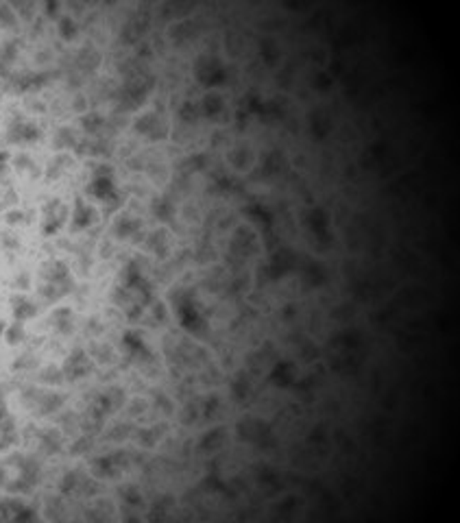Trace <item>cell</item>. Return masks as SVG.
<instances>
[{
    "instance_id": "28",
    "label": "cell",
    "mask_w": 460,
    "mask_h": 523,
    "mask_svg": "<svg viewBox=\"0 0 460 523\" xmlns=\"http://www.w3.org/2000/svg\"><path fill=\"white\" fill-rule=\"evenodd\" d=\"M3 330H7V327H5V323H3V321H0V334H5Z\"/></svg>"
},
{
    "instance_id": "27",
    "label": "cell",
    "mask_w": 460,
    "mask_h": 523,
    "mask_svg": "<svg viewBox=\"0 0 460 523\" xmlns=\"http://www.w3.org/2000/svg\"><path fill=\"white\" fill-rule=\"evenodd\" d=\"M7 159H9V155L5 151H0V174H3L5 168H7Z\"/></svg>"
},
{
    "instance_id": "20",
    "label": "cell",
    "mask_w": 460,
    "mask_h": 523,
    "mask_svg": "<svg viewBox=\"0 0 460 523\" xmlns=\"http://www.w3.org/2000/svg\"><path fill=\"white\" fill-rule=\"evenodd\" d=\"M305 279H308L312 286H321V283H325L327 275H325V271H323L319 264H310V266L305 269Z\"/></svg>"
},
{
    "instance_id": "13",
    "label": "cell",
    "mask_w": 460,
    "mask_h": 523,
    "mask_svg": "<svg viewBox=\"0 0 460 523\" xmlns=\"http://www.w3.org/2000/svg\"><path fill=\"white\" fill-rule=\"evenodd\" d=\"M92 223H94V210L81 196H77L74 198V210H72V216H70V227L74 231H81L85 227H90Z\"/></svg>"
},
{
    "instance_id": "17",
    "label": "cell",
    "mask_w": 460,
    "mask_h": 523,
    "mask_svg": "<svg viewBox=\"0 0 460 523\" xmlns=\"http://www.w3.org/2000/svg\"><path fill=\"white\" fill-rule=\"evenodd\" d=\"M153 214L162 220V223H168L172 216H175V206H172V201L170 198H157L155 203H153Z\"/></svg>"
},
{
    "instance_id": "11",
    "label": "cell",
    "mask_w": 460,
    "mask_h": 523,
    "mask_svg": "<svg viewBox=\"0 0 460 523\" xmlns=\"http://www.w3.org/2000/svg\"><path fill=\"white\" fill-rule=\"evenodd\" d=\"M50 79L48 72H33V70H26V72H20L13 77L11 85L16 92H33V90H42L46 85V81Z\"/></svg>"
},
{
    "instance_id": "21",
    "label": "cell",
    "mask_w": 460,
    "mask_h": 523,
    "mask_svg": "<svg viewBox=\"0 0 460 523\" xmlns=\"http://www.w3.org/2000/svg\"><path fill=\"white\" fill-rule=\"evenodd\" d=\"M247 212H249V214H251L253 218H257V220H260V223H262V225H264L267 229H269V227L273 225V216H271V212H269V210H267L264 206H249V208H247Z\"/></svg>"
},
{
    "instance_id": "10",
    "label": "cell",
    "mask_w": 460,
    "mask_h": 523,
    "mask_svg": "<svg viewBox=\"0 0 460 523\" xmlns=\"http://www.w3.org/2000/svg\"><path fill=\"white\" fill-rule=\"evenodd\" d=\"M66 218H68L66 208L62 206L60 201H52L50 206L46 208V212H44L42 234H44V236H52V234H57V231H60V229L64 227Z\"/></svg>"
},
{
    "instance_id": "9",
    "label": "cell",
    "mask_w": 460,
    "mask_h": 523,
    "mask_svg": "<svg viewBox=\"0 0 460 523\" xmlns=\"http://www.w3.org/2000/svg\"><path fill=\"white\" fill-rule=\"evenodd\" d=\"M297 269V257L288 249H279V253L273 255L271 264H269V275L271 279H281L286 275H291Z\"/></svg>"
},
{
    "instance_id": "4",
    "label": "cell",
    "mask_w": 460,
    "mask_h": 523,
    "mask_svg": "<svg viewBox=\"0 0 460 523\" xmlns=\"http://www.w3.org/2000/svg\"><path fill=\"white\" fill-rule=\"evenodd\" d=\"M196 79L198 83H203L206 87H218L225 83L227 72L225 66L218 57H203V60L196 62Z\"/></svg>"
},
{
    "instance_id": "5",
    "label": "cell",
    "mask_w": 460,
    "mask_h": 523,
    "mask_svg": "<svg viewBox=\"0 0 460 523\" xmlns=\"http://www.w3.org/2000/svg\"><path fill=\"white\" fill-rule=\"evenodd\" d=\"M90 371H92V360L85 356L83 349H74V352L66 358L64 366H62L64 377H66V380H70V382L81 380V377H85Z\"/></svg>"
},
{
    "instance_id": "6",
    "label": "cell",
    "mask_w": 460,
    "mask_h": 523,
    "mask_svg": "<svg viewBox=\"0 0 460 523\" xmlns=\"http://www.w3.org/2000/svg\"><path fill=\"white\" fill-rule=\"evenodd\" d=\"M7 137L9 142L13 144H31V142H38L42 137V131L26 118H16L9 129H7Z\"/></svg>"
},
{
    "instance_id": "19",
    "label": "cell",
    "mask_w": 460,
    "mask_h": 523,
    "mask_svg": "<svg viewBox=\"0 0 460 523\" xmlns=\"http://www.w3.org/2000/svg\"><path fill=\"white\" fill-rule=\"evenodd\" d=\"M138 229H140V220H135V218H131V216H123V218L116 223V234H118L120 238H129V236L138 234Z\"/></svg>"
},
{
    "instance_id": "15",
    "label": "cell",
    "mask_w": 460,
    "mask_h": 523,
    "mask_svg": "<svg viewBox=\"0 0 460 523\" xmlns=\"http://www.w3.org/2000/svg\"><path fill=\"white\" fill-rule=\"evenodd\" d=\"M11 308H13V316H16V321H20V323H24L26 318H33V316H35V312H38L35 303H33L31 299H28V297H24V295L13 297Z\"/></svg>"
},
{
    "instance_id": "25",
    "label": "cell",
    "mask_w": 460,
    "mask_h": 523,
    "mask_svg": "<svg viewBox=\"0 0 460 523\" xmlns=\"http://www.w3.org/2000/svg\"><path fill=\"white\" fill-rule=\"evenodd\" d=\"M70 310L68 308H64V310H57L55 312V316H52V323L57 325V327H60L62 332H66L68 330V321H70Z\"/></svg>"
},
{
    "instance_id": "14",
    "label": "cell",
    "mask_w": 460,
    "mask_h": 523,
    "mask_svg": "<svg viewBox=\"0 0 460 523\" xmlns=\"http://www.w3.org/2000/svg\"><path fill=\"white\" fill-rule=\"evenodd\" d=\"M330 218H327V214H325V210L323 208H314L312 212H310V229H312V234L319 238V240H327L330 238Z\"/></svg>"
},
{
    "instance_id": "26",
    "label": "cell",
    "mask_w": 460,
    "mask_h": 523,
    "mask_svg": "<svg viewBox=\"0 0 460 523\" xmlns=\"http://www.w3.org/2000/svg\"><path fill=\"white\" fill-rule=\"evenodd\" d=\"M9 417V412H7V401H5V393L0 390V423H3L5 419Z\"/></svg>"
},
{
    "instance_id": "18",
    "label": "cell",
    "mask_w": 460,
    "mask_h": 523,
    "mask_svg": "<svg viewBox=\"0 0 460 523\" xmlns=\"http://www.w3.org/2000/svg\"><path fill=\"white\" fill-rule=\"evenodd\" d=\"M293 377H295V371H293V366H291L288 362L277 364L275 371H273V380L279 382L277 386H284V388L293 384Z\"/></svg>"
},
{
    "instance_id": "16",
    "label": "cell",
    "mask_w": 460,
    "mask_h": 523,
    "mask_svg": "<svg viewBox=\"0 0 460 523\" xmlns=\"http://www.w3.org/2000/svg\"><path fill=\"white\" fill-rule=\"evenodd\" d=\"M198 107H201V113L208 116V118H216V116L223 113V109H225V101L218 94L210 92L203 101H201Z\"/></svg>"
},
{
    "instance_id": "7",
    "label": "cell",
    "mask_w": 460,
    "mask_h": 523,
    "mask_svg": "<svg viewBox=\"0 0 460 523\" xmlns=\"http://www.w3.org/2000/svg\"><path fill=\"white\" fill-rule=\"evenodd\" d=\"M149 92H151V81H142V79L129 81L120 90V103L125 105V109H133L145 101Z\"/></svg>"
},
{
    "instance_id": "8",
    "label": "cell",
    "mask_w": 460,
    "mask_h": 523,
    "mask_svg": "<svg viewBox=\"0 0 460 523\" xmlns=\"http://www.w3.org/2000/svg\"><path fill=\"white\" fill-rule=\"evenodd\" d=\"M123 347H125V352L131 356V358H135V360H151L153 358V352L149 349V344H147V340L140 336V332H135V330H127L125 334H123Z\"/></svg>"
},
{
    "instance_id": "23",
    "label": "cell",
    "mask_w": 460,
    "mask_h": 523,
    "mask_svg": "<svg viewBox=\"0 0 460 523\" xmlns=\"http://www.w3.org/2000/svg\"><path fill=\"white\" fill-rule=\"evenodd\" d=\"M83 127H85V131H88V133H99L105 127V120L101 118L99 113H90V116H85V118H83Z\"/></svg>"
},
{
    "instance_id": "22",
    "label": "cell",
    "mask_w": 460,
    "mask_h": 523,
    "mask_svg": "<svg viewBox=\"0 0 460 523\" xmlns=\"http://www.w3.org/2000/svg\"><path fill=\"white\" fill-rule=\"evenodd\" d=\"M5 340H7V344H11V347H16L22 338H24V327H22V323L20 321H16L13 325H9L7 330H5Z\"/></svg>"
},
{
    "instance_id": "12",
    "label": "cell",
    "mask_w": 460,
    "mask_h": 523,
    "mask_svg": "<svg viewBox=\"0 0 460 523\" xmlns=\"http://www.w3.org/2000/svg\"><path fill=\"white\" fill-rule=\"evenodd\" d=\"M135 131L151 140H162L166 135V123L157 113H145L135 120Z\"/></svg>"
},
{
    "instance_id": "2",
    "label": "cell",
    "mask_w": 460,
    "mask_h": 523,
    "mask_svg": "<svg viewBox=\"0 0 460 523\" xmlns=\"http://www.w3.org/2000/svg\"><path fill=\"white\" fill-rule=\"evenodd\" d=\"M172 308H175L177 321L184 330L194 332V334H201L206 330V318H203V314H201L192 295H188V293L172 295Z\"/></svg>"
},
{
    "instance_id": "3",
    "label": "cell",
    "mask_w": 460,
    "mask_h": 523,
    "mask_svg": "<svg viewBox=\"0 0 460 523\" xmlns=\"http://www.w3.org/2000/svg\"><path fill=\"white\" fill-rule=\"evenodd\" d=\"M72 288V277H70V271L62 264V262H55L50 266V273L46 275V281H44V288H42V295L46 299H60L64 297L68 290Z\"/></svg>"
},
{
    "instance_id": "24",
    "label": "cell",
    "mask_w": 460,
    "mask_h": 523,
    "mask_svg": "<svg viewBox=\"0 0 460 523\" xmlns=\"http://www.w3.org/2000/svg\"><path fill=\"white\" fill-rule=\"evenodd\" d=\"M60 33L66 38V40H72L77 35V24L72 18H62L60 20Z\"/></svg>"
},
{
    "instance_id": "1",
    "label": "cell",
    "mask_w": 460,
    "mask_h": 523,
    "mask_svg": "<svg viewBox=\"0 0 460 523\" xmlns=\"http://www.w3.org/2000/svg\"><path fill=\"white\" fill-rule=\"evenodd\" d=\"M88 192L103 201L105 206H116L120 201V192L116 188V179H113V170L105 164L96 166L92 177H90V184H88Z\"/></svg>"
}]
</instances>
